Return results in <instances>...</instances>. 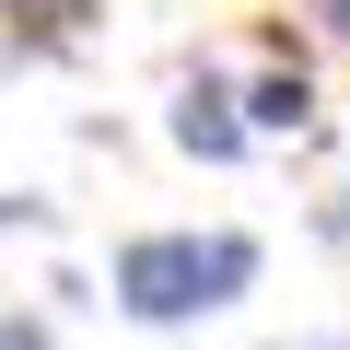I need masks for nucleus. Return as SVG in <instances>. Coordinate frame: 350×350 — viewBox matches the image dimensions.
I'll return each mask as SVG.
<instances>
[{"mask_svg":"<svg viewBox=\"0 0 350 350\" xmlns=\"http://www.w3.org/2000/svg\"><path fill=\"white\" fill-rule=\"evenodd\" d=\"M257 280V234H129L117 245V304L140 327H199Z\"/></svg>","mask_w":350,"mask_h":350,"instance_id":"1","label":"nucleus"},{"mask_svg":"<svg viewBox=\"0 0 350 350\" xmlns=\"http://www.w3.org/2000/svg\"><path fill=\"white\" fill-rule=\"evenodd\" d=\"M175 152L234 163V152H245V105H234L222 82H187V94H175Z\"/></svg>","mask_w":350,"mask_h":350,"instance_id":"2","label":"nucleus"},{"mask_svg":"<svg viewBox=\"0 0 350 350\" xmlns=\"http://www.w3.org/2000/svg\"><path fill=\"white\" fill-rule=\"evenodd\" d=\"M304 117H315V82H304V70H269V82L245 94V140H257V129H304Z\"/></svg>","mask_w":350,"mask_h":350,"instance_id":"3","label":"nucleus"},{"mask_svg":"<svg viewBox=\"0 0 350 350\" xmlns=\"http://www.w3.org/2000/svg\"><path fill=\"white\" fill-rule=\"evenodd\" d=\"M0 12H24L36 36H70V24H82V0H0Z\"/></svg>","mask_w":350,"mask_h":350,"instance_id":"4","label":"nucleus"},{"mask_svg":"<svg viewBox=\"0 0 350 350\" xmlns=\"http://www.w3.org/2000/svg\"><path fill=\"white\" fill-rule=\"evenodd\" d=\"M0 234H47V199H0Z\"/></svg>","mask_w":350,"mask_h":350,"instance_id":"5","label":"nucleus"},{"mask_svg":"<svg viewBox=\"0 0 350 350\" xmlns=\"http://www.w3.org/2000/svg\"><path fill=\"white\" fill-rule=\"evenodd\" d=\"M0 350H47V315H0Z\"/></svg>","mask_w":350,"mask_h":350,"instance_id":"6","label":"nucleus"},{"mask_svg":"<svg viewBox=\"0 0 350 350\" xmlns=\"http://www.w3.org/2000/svg\"><path fill=\"white\" fill-rule=\"evenodd\" d=\"M327 234H350V187H338V199H327Z\"/></svg>","mask_w":350,"mask_h":350,"instance_id":"7","label":"nucleus"},{"mask_svg":"<svg viewBox=\"0 0 350 350\" xmlns=\"http://www.w3.org/2000/svg\"><path fill=\"white\" fill-rule=\"evenodd\" d=\"M280 350H338V338H280Z\"/></svg>","mask_w":350,"mask_h":350,"instance_id":"8","label":"nucleus"},{"mask_svg":"<svg viewBox=\"0 0 350 350\" xmlns=\"http://www.w3.org/2000/svg\"><path fill=\"white\" fill-rule=\"evenodd\" d=\"M327 12H338V36H350V0H327Z\"/></svg>","mask_w":350,"mask_h":350,"instance_id":"9","label":"nucleus"}]
</instances>
